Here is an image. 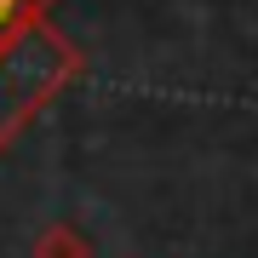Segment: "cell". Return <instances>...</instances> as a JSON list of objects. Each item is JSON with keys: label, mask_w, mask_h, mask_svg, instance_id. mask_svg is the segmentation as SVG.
Here are the masks:
<instances>
[{"label": "cell", "mask_w": 258, "mask_h": 258, "mask_svg": "<svg viewBox=\"0 0 258 258\" xmlns=\"http://www.w3.org/2000/svg\"><path fill=\"white\" fill-rule=\"evenodd\" d=\"M12 12H18V0H0V23H6V18H12Z\"/></svg>", "instance_id": "obj_1"}]
</instances>
